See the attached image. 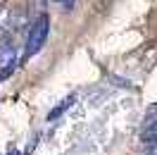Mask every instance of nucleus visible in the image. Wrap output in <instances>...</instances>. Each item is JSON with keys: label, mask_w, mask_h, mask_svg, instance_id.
I'll return each mask as SVG.
<instances>
[{"label": "nucleus", "mask_w": 157, "mask_h": 155, "mask_svg": "<svg viewBox=\"0 0 157 155\" xmlns=\"http://www.w3.org/2000/svg\"><path fill=\"white\" fill-rule=\"evenodd\" d=\"M50 36V19L48 14H40L38 19L31 24V31H29V41H26V58H31V55H36L43 46H45V41H48Z\"/></svg>", "instance_id": "obj_1"}, {"label": "nucleus", "mask_w": 157, "mask_h": 155, "mask_svg": "<svg viewBox=\"0 0 157 155\" xmlns=\"http://www.w3.org/2000/svg\"><path fill=\"white\" fill-rule=\"evenodd\" d=\"M14 67H17V53H14V48L10 43H5L0 48V81H5L10 77L14 72Z\"/></svg>", "instance_id": "obj_2"}, {"label": "nucleus", "mask_w": 157, "mask_h": 155, "mask_svg": "<svg viewBox=\"0 0 157 155\" xmlns=\"http://www.w3.org/2000/svg\"><path fill=\"white\" fill-rule=\"evenodd\" d=\"M140 141L145 145H157V122H147L140 131Z\"/></svg>", "instance_id": "obj_3"}, {"label": "nucleus", "mask_w": 157, "mask_h": 155, "mask_svg": "<svg viewBox=\"0 0 157 155\" xmlns=\"http://www.w3.org/2000/svg\"><path fill=\"white\" fill-rule=\"evenodd\" d=\"M74 100H76V98H74V96H69V98H64V100H62L59 105H55V107H52V110L48 112V122H55V119H59V115H62L64 110H69V107L74 105Z\"/></svg>", "instance_id": "obj_4"}, {"label": "nucleus", "mask_w": 157, "mask_h": 155, "mask_svg": "<svg viewBox=\"0 0 157 155\" xmlns=\"http://www.w3.org/2000/svg\"><path fill=\"white\" fill-rule=\"evenodd\" d=\"M14 14H17V12L12 10L10 5H0V29H12Z\"/></svg>", "instance_id": "obj_5"}, {"label": "nucleus", "mask_w": 157, "mask_h": 155, "mask_svg": "<svg viewBox=\"0 0 157 155\" xmlns=\"http://www.w3.org/2000/svg\"><path fill=\"white\" fill-rule=\"evenodd\" d=\"M57 2L64 7V10H71V7H74V0H57Z\"/></svg>", "instance_id": "obj_6"}, {"label": "nucleus", "mask_w": 157, "mask_h": 155, "mask_svg": "<svg viewBox=\"0 0 157 155\" xmlns=\"http://www.w3.org/2000/svg\"><path fill=\"white\" fill-rule=\"evenodd\" d=\"M143 155H157V145H147L143 150Z\"/></svg>", "instance_id": "obj_7"}, {"label": "nucleus", "mask_w": 157, "mask_h": 155, "mask_svg": "<svg viewBox=\"0 0 157 155\" xmlns=\"http://www.w3.org/2000/svg\"><path fill=\"white\" fill-rule=\"evenodd\" d=\"M31 2H33L36 7H45V2H48V0H31Z\"/></svg>", "instance_id": "obj_8"}, {"label": "nucleus", "mask_w": 157, "mask_h": 155, "mask_svg": "<svg viewBox=\"0 0 157 155\" xmlns=\"http://www.w3.org/2000/svg\"><path fill=\"white\" fill-rule=\"evenodd\" d=\"M7 155H19V153H17V150H12V153H7Z\"/></svg>", "instance_id": "obj_9"}]
</instances>
